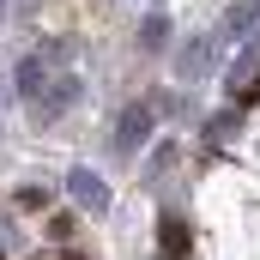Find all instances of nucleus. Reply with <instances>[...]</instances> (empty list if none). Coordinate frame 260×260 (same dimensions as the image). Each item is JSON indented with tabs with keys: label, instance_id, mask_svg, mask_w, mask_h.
<instances>
[{
	"label": "nucleus",
	"instance_id": "423d86ee",
	"mask_svg": "<svg viewBox=\"0 0 260 260\" xmlns=\"http://www.w3.org/2000/svg\"><path fill=\"white\" fill-rule=\"evenodd\" d=\"M254 24H260V0H230L218 30H224L230 43H242V37H254Z\"/></svg>",
	"mask_w": 260,
	"mask_h": 260
},
{
	"label": "nucleus",
	"instance_id": "6e6552de",
	"mask_svg": "<svg viewBox=\"0 0 260 260\" xmlns=\"http://www.w3.org/2000/svg\"><path fill=\"white\" fill-rule=\"evenodd\" d=\"M236 121H242V103H236V109H224V115H212V121H206V133H200V139H206V145H224V139L236 133Z\"/></svg>",
	"mask_w": 260,
	"mask_h": 260
},
{
	"label": "nucleus",
	"instance_id": "1a4fd4ad",
	"mask_svg": "<svg viewBox=\"0 0 260 260\" xmlns=\"http://www.w3.org/2000/svg\"><path fill=\"white\" fill-rule=\"evenodd\" d=\"M170 164H176V139H164V145H151V157H145V176L157 182V176H164Z\"/></svg>",
	"mask_w": 260,
	"mask_h": 260
},
{
	"label": "nucleus",
	"instance_id": "f257e3e1",
	"mask_svg": "<svg viewBox=\"0 0 260 260\" xmlns=\"http://www.w3.org/2000/svg\"><path fill=\"white\" fill-rule=\"evenodd\" d=\"M85 103V79L79 73H49V85L37 91V103H30V121H43V127H55L67 121L73 109Z\"/></svg>",
	"mask_w": 260,
	"mask_h": 260
},
{
	"label": "nucleus",
	"instance_id": "20e7f679",
	"mask_svg": "<svg viewBox=\"0 0 260 260\" xmlns=\"http://www.w3.org/2000/svg\"><path fill=\"white\" fill-rule=\"evenodd\" d=\"M67 194H73L79 212H109V182H103L91 164H73V170H67Z\"/></svg>",
	"mask_w": 260,
	"mask_h": 260
},
{
	"label": "nucleus",
	"instance_id": "9b49d317",
	"mask_svg": "<svg viewBox=\"0 0 260 260\" xmlns=\"http://www.w3.org/2000/svg\"><path fill=\"white\" fill-rule=\"evenodd\" d=\"M0 260H6V254H0Z\"/></svg>",
	"mask_w": 260,
	"mask_h": 260
},
{
	"label": "nucleus",
	"instance_id": "9d476101",
	"mask_svg": "<svg viewBox=\"0 0 260 260\" xmlns=\"http://www.w3.org/2000/svg\"><path fill=\"white\" fill-rule=\"evenodd\" d=\"M6 12H12V0H0V24H6Z\"/></svg>",
	"mask_w": 260,
	"mask_h": 260
},
{
	"label": "nucleus",
	"instance_id": "7ed1b4c3",
	"mask_svg": "<svg viewBox=\"0 0 260 260\" xmlns=\"http://www.w3.org/2000/svg\"><path fill=\"white\" fill-rule=\"evenodd\" d=\"M212 67H218V43H212V37H188V43H176V79H182V85H200Z\"/></svg>",
	"mask_w": 260,
	"mask_h": 260
},
{
	"label": "nucleus",
	"instance_id": "0eeeda50",
	"mask_svg": "<svg viewBox=\"0 0 260 260\" xmlns=\"http://www.w3.org/2000/svg\"><path fill=\"white\" fill-rule=\"evenodd\" d=\"M139 49H145V55H164V49H170V12L151 6V12L139 18Z\"/></svg>",
	"mask_w": 260,
	"mask_h": 260
},
{
	"label": "nucleus",
	"instance_id": "39448f33",
	"mask_svg": "<svg viewBox=\"0 0 260 260\" xmlns=\"http://www.w3.org/2000/svg\"><path fill=\"white\" fill-rule=\"evenodd\" d=\"M43 85H49V67H43V55H37V49H30V55H24V61L12 67V97H18V103H24V109H30V103H37V91H43Z\"/></svg>",
	"mask_w": 260,
	"mask_h": 260
},
{
	"label": "nucleus",
	"instance_id": "f03ea898",
	"mask_svg": "<svg viewBox=\"0 0 260 260\" xmlns=\"http://www.w3.org/2000/svg\"><path fill=\"white\" fill-rule=\"evenodd\" d=\"M151 133H157V109H151V97H133L127 109L115 115V133H109V151H115V157H139Z\"/></svg>",
	"mask_w": 260,
	"mask_h": 260
}]
</instances>
